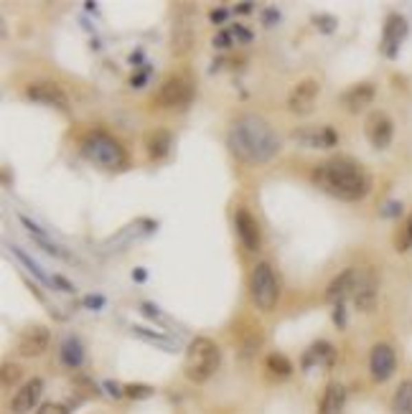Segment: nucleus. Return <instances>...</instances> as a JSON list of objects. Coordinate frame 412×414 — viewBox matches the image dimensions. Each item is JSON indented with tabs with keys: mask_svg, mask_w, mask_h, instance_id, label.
<instances>
[{
	"mask_svg": "<svg viewBox=\"0 0 412 414\" xmlns=\"http://www.w3.org/2000/svg\"><path fill=\"white\" fill-rule=\"evenodd\" d=\"M227 145L232 150V155L237 160L247 163V166L268 163L280 148L275 130L257 115H244L239 120H235L232 127H229Z\"/></svg>",
	"mask_w": 412,
	"mask_h": 414,
	"instance_id": "obj_1",
	"label": "nucleus"
},
{
	"mask_svg": "<svg viewBox=\"0 0 412 414\" xmlns=\"http://www.w3.org/2000/svg\"><path fill=\"white\" fill-rule=\"evenodd\" d=\"M313 183H316L321 190H326V193L344 201L364 199L371 190L369 171H367L362 163H356V160L344 157V155L328 157L326 163H321V166L313 171Z\"/></svg>",
	"mask_w": 412,
	"mask_h": 414,
	"instance_id": "obj_2",
	"label": "nucleus"
},
{
	"mask_svg": "<svg viewBox=\"0 0 412 414\" xmlns=\"http://www.w3.org/2000/svg\"><path fill=\"white\" fill-rule=\"evenodd\" d=\"M221 364V351L211 338H194L186 348L184 356V373L188 381L204 384L217 373Z\"/></svg>",
	"mask_w": 412,
	"mask_h": 414,
	"instance_id": "obj_3",
	"label": "nucleus"
},
{
	"mask_svg": "<svg viewBox=\"0 0 412 414\" xmlns=\"http://www.w3.org/2000/svg\"><path fill=\"white\" fill-rule=\"evenodd\" d=\"M82 155L102 171H122L127 166V153L107 133H92L82 142Z\"/></svg>",
	"mask_w": 412,
	"mask_h": 414,
	"instance_id": "obj_4",
	"label": "nucleus"
},
{
	"mask_svg": "<svg viewBox=\"0 0 412 414\" xmlns=\"http://www.w3.org/2000/svg\"><path fill=\"white\" fill-rule=\"evenodd\" d=\"M250 298L260 310L270 313L275 310L280 300V285H278V274L275 270L268 265V262H257L252 270V277H250Z\"/></svg>",
	"mask_w": 412,
	"mask_h": 414,
	"instance_id": "obj_5",
	"label": "nucleus"
},
{
	"mask_svg": "<svg viewBox=\"0 0 412 414\" xmlns=\"http://www.w3.org/2000/svg\"><path fill=\"white\" fill-rule=\"evenodd\" d=\"M377 295H379V277L371 267L356 270V282H354V305L362 313H371L377 307Z\"/></svg>",
	"mask_w": 412,
	"mask_h": 414,
	"instance_id": "obj_6",
	"label": "nucleus"
},
{
	"mask_svg": "<svg viewBox=\"0 0 412 414\" xmlns=\"http://www.w3.org/2000/svg\"><path fill=\"white\" fill-rule=\"evenodd\" d=\"M191 97H194L191 79L184 74H176L163 82V87L158 89V97H155V105L158 107H184Z\"/></svg>",
	"mask_w": 412,
	"mask_h": 414,
	"instance_id": "obj_7",
	"label": "nucleus"
},
{
	"mask_svg": "<svg viewBox=\"0 0 412 414\" xmlns=\"http://www.w3.org/2000/svg\"><path fill=\"white\" fill-rule=\"evenodd\" d=\"M364 133L369 138V142L374 145L377 150H384L389 148V142H392V135H395V124L389 120L387 112H382V109H374L367 115V122H364Z\"/></svg>",
	"mask_w": 412,
	"mask_h": 414,
	"instance_id": "obj_8",
	"label": "nucleus"
},
{
	"mask_svg": "<svg viewBox=\"0 0 412 414\" xmlns=\"http://www.w3.org/2000/svg\"><path fill=\"white\" fill-rule=\"evenodd\" d=\"M318 82L316 79H303L298 82L288 94V109L293 115H311L313 107H316V100H318Z\"/></svg>",
	"mask_w": 412,
	"mask_h": 414,
	"instance_id": "obj_9",
	"label": "nucleus"
},
{
	"mask_svg": "<svg viewBox=\"0 0 412 414\" xmlns=\"http://www.w3.org/2000/svg\"><path fill=\"white\" fill-rule=\"evenodd\" d=\"M397 369V353L395 348L389 346V343H377V346L371 348L369 353V371H371V379L377 381V384H384V381L392 379V373Z\"/></svg>",
	"mask_w": 412,
	"mask_h": 414,
	"instance_id": "obj_10",
	"label": "nucleus"
},
{
	"mask_svg": "<svg viewBox=\"0 0 412 414\" xmlns=\"http://www.w3.org/2000/svg\"><path fill=\"white\" fill-rule=\"evenodd\" d=\"M28 100L54 107L59 112H69V94L64 91V87H59L56 82H39L34 87H28Z\"/></svg>",
	"mask_w": 412,
	"mask_h": 414,
	"instance_id": "obj_11",
	"label": "nucleus"
},
{
	"mask_svg": "<svg viewBox=\"0 0 412 414\" xmlns=\"http://www.w3.org/2000/svg\"><path fill=\"white\" fill-rule=\"evenodd\" d=\"M51 343V331L46 325H28L23 333H21V340H18V353L25 358L41 356L43 351L49 348Z\"/></svg>",
	"mask_w": 412,
	"mask_h": 414,
	"instance_id": "obj_12",
	"label": "nucleus"
},
{
	"mask_svg": "<svg viewBox=\"0 0 412 414\" xmlns=\"http://www.w3.org/2000/svg\"><path fill=\"white\" fill-rule=\"evenodd\" d=\"M235 226H237V234H239V241H242L250 252H257V249L262 247V232H260V226H257V219H254L247 208H237L235 211Z\"/></svg>",
	"mask_w": 412,
	"mask_h": 414,
	"instance_id": "obj_13",
	"label": "nucleus"
},
{
	"mask_svg": "<svg viewBox=\"0 0 412 414\" xmlns=\"http://www.w3.org/2000/svg\"><path fill=\"white\" fill-rule=\"evenodd\" d=\"M41 394H43V379L41 376L28 379L23 386L13 394V399H10V412L13 414H28L36 406V402L41 399Z\"/></svg>",
	"mask_w": 412,
	"mask_h": 414,
	"instance_id": "obj_14",
	"label": "nucleus"
},
{
	"mask_svg": "<svg viewBox=\"0 0 412 414\" xmlns=\"http://www.w3.org/2000/svg\"><path fill=\"white\" fill-rule=\"evenodd\" d=\"M374 94H377V87H374V84L359 82V84H354V87H349V89L341 94V105H344L351 115H359V112H364V109L371 105Z\"/></svg>",
	"mask_w": 412,
	"mask_h": 414,
	"instance_id": "obj_15",
	"label": "nucleus"
},
{
	"mask_svg": "<svg viewBox=\"0 0 412 414\" xmlns=\"http://www.w3.org/2000/svg\"><path fill=\"white\" fill-rule=\"evenodd\" d=\"M293 140L308 148H334L338 142V133L334 127H301L293 130Z\"/></svg>",
	"mask_w": 412,
	"mask_h": 414,
	"instance_id": "obj_16",
	"label": "nucleus"
},
{
	"mask_svg": "<svg viewBox=\"0 0 412 414\" xmlns=\"http://www.w3.org/2000/svg\"><path fill=\"white\" fill-rule=\"evenodd\" d=\"M407 36V21H404L400 13H392V16L384 21V36H382V51L387 54L389 58L397 56L400 51V43L404 41Z\"/></svg>",
	"mask_w": 412,
	"mask_h": 414,
	"instance_id": "obj_17",
	"label": "nucleus"
},
{
	"mask_svg": "<svg viewBox=\"0 0 412 414\" xmlns=\"http://www.w3.org/2000/svg\"><path fill=\"white\" fill-rule=\"evenodd\" d=\"M354 282H356V270H344V272H338L334 280L328 282L326 287V300L328 303H344V298H349L354 292Z\"/></svg>",
	"mask_w": 412,
	"mask_h": 414,
	"instance_id": "obj_18",
	"label": "nucleus"
},
{
	"mask_svg": "<svg viewBox=\"0 0 412 414\" xmlns=\"http://www.w3.org/2000/svg\"><path fill=\"white\" fill-rule=\"evenodd\" d=\"M346 406V386L341 381H331L323 391V399H321L318 414H344Z\"/></svg>",
	"mask_w": 412,
	"mask_h": 414,
	"instance_id": "obj_19",
	"label": "nucleus"
},
{
	"mask_svg": "<svg viewBox=\"0 0 412 414\" xmlns=\"http://www.w3.org/2000/svg\"><path fill=\"white\" fill-rule=\"evenodd\" d=\"M171 140H173V135H171V130H166V127L151 130V133L145 135V150H148V155H151L153 160L166 157L171 150Z\"/></svg>",
	"mask_w": 412,
	"mask_h": 414,
	"instance_id": "obj_20",
	"label": "nucleus"
},
{
	"mask_svg": "<svg viewBox=\"0 0 412 414\" xmlns=\"http://www.w3.org/2000/svg\"><path fill=\"white\" fill-rule=\"evenodd\" d=\"M59 358L61 364L69 366V369H79V366L85 364V346H82V340L76 338V336H67V338L61 340Z\"/></svg>",
	"mask_w": 412,
	"mask_h": 414,
	"instance_id": "obj_21",
	"label": "nucleus"
},
{
	"mask_svg": "<svg viewBox=\"0 0 412 414\" xmlns=\"http://www.w3.org/2000/svg\"><path fill=\"white\" fill-rule=\"evenodd\" d=\"M191 46H194V31H191V25L184 21V23H178L176 28H173L171 49H173V54L184 56V54H188V51H191Z\"/></svg>",
	"mask_w": 412,
	"mask_h": 414,
	"instance_id": "obj_22",
	"label": "nucleus"
},
{
	"mask_svg": "<svg viewBox=\"0 0 412 414\" xmlns=\"http://www.w3.org/2000/svg\"><path fill=\"white\" fill-rule=\"evenodd\" d=\"M334 358H336V351L328 346V343H323V340H321V343H313V346L305 351L303 366L308 369V366L316 364V361H323L326 366H331V364H334Z\"/></svg>",
	"mask_w": 412,
	"mask_h": 414,
	"instance_id": "obj_23",
	"label": "nucleus"
},
{
	"mask_svg": "<svg viewBox=\"0 0 412 414\" xmlns=\"http://www.w3.org/2000/svg\"><path fill=\"white\" fill-rule=\"evenodd\" d=\"M392 409L395 414H412V379L402 381L395 391V399H392Z\"/></svg>",
	"mask_w": 412,
	"mask_h": 414,
	"instance_id": "obj_24",
	"label": "nucleus"
},
{
	"mask_svg": "<svg viewBox=\"0 0 412 414\" xmlns=\"http://www.w3.org/2000/svg\"><path fill=\"white\" fill-rule=\"evenodd\" d=\"M268 371L275 373L278 379H288V376L293 373V364H290L283 353H270L268 356Z\"/></svg>",
	"mask_w": 412,
	"mask_h": 414,
	"instance_id": "obj_25",
	"label": "nucleus"
},
{
	"mask_svg": "<svg viewBox=\"0 0 412 414\" xmlns=\"http://www.w3.org/2000/svg\"><path fill=\"white\" fill-rule=\"evenodd\" d=\"M395 249L397 252H407V249H412V214L404 219L402 229L397 232L395 237Z\"/></svg>",
	"mask_w": 412,
	"mask_h": 414,
	"instance_id": "obj_26",
	"label": "nucleus"
},
{
	"mask_svg": "<svg viewBox=\"0 0 412 414\" xmlns=\"http://www.w3.org/2000/svg\"><path fill=\"white\" fill-rule=\"evenodd\" d=\"M10 252H13V254H16L18 259H21V262H23L25 267H28V272H34V277L39 282H43V285H49V280H46V274L41 272V267L36 265V262H31V259H28V254H25V252H21V249L18 247H10Z\"/></svg>",
	"mask_w": 412,
	"mask_h": 414,
	"instance_id": "obj_27",
	"label": "nucleus"
},
{
	"mask_svg": "<svg viewBox=\"0 0 412 414\" xmlns=\"http://www.w3.org/2000/svg\"><path fill=\"white\" fill-rule=\"evenodd\" d=\"M127 399H148L153 397V386H145V384H127L122 389Z\"/></svg>",
	"mask_w": 412,
	"mask_h": 414,
	"instance_id": "obj_28",
	"label": "nucleus"
},
{
	"mask_svg": "<svg viewBox=\"0 0 412 414\" xmlns=\"http://www.w3.org/2000/svg\"><path fill=\"white\" fill-rule=\"evenodd\" d=\"M21 379V366L16 364H3V384L8 386V384H16Z\"/></svg>",
	"mask_w": 412,
	"mask_h": 414,
	"instance_id": "obj_29",
	"label": "nucleus"
},
{
	"mask_svg": "<svg viewBox=\"0 0 412 414\" xmlns=\"http://www.w3.org/2000/svg\"><path fill=\"white\" fill-rule=\"evenodd\" d=\"M313 23L318 25L323 34H334L336 31V18L334 16H313Z\"/></svg>",
	"mask_w": 412,
	"mask_h": 414,
	"instance_id": "obj_30",
	"label": "nucleus"
},
{
	"mask_svg": "<svg viewBox=\"0 0 412 414\" xmlns=\"http://www.w3.org/2000/svg\"><path fill=\"white\" fill-rule=\"evenodd\" d=\"M229 34L237 36V39L244 41V43L252 41V31H250V28H244V25H232V28H229Z\"/></svg>",
	"mask_w": 412,
	"mask_h": 414,
	"instance_id": "obj_31",
	"label": "nucleus"
},
{
	"mask_svg": "<svg viewBox=\"0 0 412 414\" xmlns=\"http://www.w3.org/2000/svg\"><path fill=\"white\" fill-rule=\"evenodd\" d=\"M36 414H69V409L64 404H56V402H51V404L39 406V412H36Z\"/></svg>",
	"mask_w": 412,
	"mask_h": 414,
	"instance_id": "obj_32",
	"label": "nucleus"
},
{
	"mask_svg": "<svg viewBox=\"0 0 412 414\" xmlns=\"http://www.w3.org/2000/svg\"><path fill=\"white\" fill-rule=\"evenodd\" d=\"M334 323H336L338 328H344V325H346V310H344V303H336V307H334Z\"/></svg>",
	"mask_w": 412,
	"mask_h": 414,
	"instance_id": "obj_33",
	"label": "nucleus"
},
{
	"mask_svg": "<svg viewBox=\"0 0 412 414\" xmlns=\"http://www.w3.org/2000/svg\"><path fill=\"white\" fill-rule=\"evenodd\" d=\"M229 41H232V34H229V31H221L219 36H214V46H217V49H227Z\"/></svg>",
	"mask_w": 412,
	"mask_h": 414,
	"instance_id": "obj_34",
	"label": "nucleus"
},
{
	"mask_svg": "<svg viewBox=\"0 0 412 414\" xmlns=\"http://www.w3.org/2000/svg\"><path fill=\"white\" fill-rule=\"evenodd\" d=\"M227 16H229V10L227 8H214L211 10V21H214V23H224V21H227Z\"/></svg>",
	"mask_w": 412,
	"mask_h": 414,
	"instance_id": "obj_35",
	"label": "nucleus"
},
{
	"mask_svg": "<svg viewBox=\"0 0 412 414\" xmlns=\"http://www.w3.org/2000/svg\"><path fill=\"white\" fill-rule=\"evenodd\" d=\"M400 211H402V206H400V204H395V201H392V204H387V206L382 208V214L389 216V219H392V216H395V214H400Z\"/></svg>",
	"mask_w": 412,
	"mask_h": 414,
	"instance_id": "obj_36",
	"label": "nucleus"
},
{
	"mask_svg": "<svg viewBox=\"0 0 412 414\" xmlns=\"http://www.w3.org/2000/svg\"><path fill=\"white\" fill-rule=\"evenodd\" d=\"M262 21H265V25H270V23H275V21H280V13L278 10H265V16H262Z\"/></svg>",
	"mask_w": 412,
	"mask_h": 414,
	"instance_id": "obj_37",
	"label": "nucleus"
},
{
	"mask_svg": "<svg viewBox=\"0 0 412 414\" xmlns=\"http://www.w3.org/2000/svg\"><path fill=\"white\" fill-rule=\"evenodd\" d=\"M148 72H151L148 67H145L143 72H138V76H133V87H143L145 79H148Z\"/></svg>",
	"mask_w": 412,
	"mask_h": 414,
	"instance_id": "obj_38",
	"label": "nucleus"
},
{
	"mask_svg": "<svg viewBox=\"0 0 412 414\" xmlns=\"http://www.w3.org/2000/svg\"><path fill=\"white\" fill-rule=\"evenodd\" d=\"M87 305H89V307H102V305H105V298H102V295H89V298H87Z\"/></svg>",
	"mask_w": 412,
	"mask_h": 414,
	"instance_id": "obj_39",
	"label": "nucleus"
},
{
	"mask_svg": "<svg viewBox=\"0 0 412 414\" xmlns=\"http://www.w3.org/2000/svg\"><path fill=\"white\" fill-rule=\"evenodd\" d=\"M250 10H252L250 3H239V6H237V13H250Z\"/></svg>",
	"mask_w": 412,
	"mask_h": 414,
	"instance_id": "obj_40",
	"label": "nucleus"
},
{
	"mask_svg": "<svg viewBox=\"0 0 412 414\" xmlns=\"http://www.w3.org/2000/svg\"><path fill=\"white\" fill-rule=\"evenodd\" d=\"M133 277H135V280H138V282H143V280H145V270H135Z\"/></svg>",
	"mask_w": 412,
	"mask_h": 414,
	"instance_id": "obj_41",
	"label": "nucleus"
},
{
	"mask_svg": "<svg viewBox=\"0 0 412 414\" xmlns=\"http://www.w3.org/2000/svg\"><path fill=\"white\" fill-rule=\"evenodd\" d=\"M130 61H133V64H140V61H143V54H140V51H138V54H133V56H130Z\"/></svg>",
	"mask_w": 412,
	"mask_h": 414,
	"instance_id": "obj_42",
	"label": "nucleus"
},
{
	"mask_svg": "<svg viewBox=\"0 0 412 414\" xmlns=\"http://www.w3.org/2000/svg\"><path fill=\"white\" fill-rule=\"evenodd\" d=\"M105 386H107V389H109V394H115V397H118V394H120V389H118V386H115V384H109V381H107Z\"/></svg>",
	"mask_w": 412,
	"mask_h": 414,
	"instance_id": "obj_43",
	"label": "nucleus"
}]
</instances>
